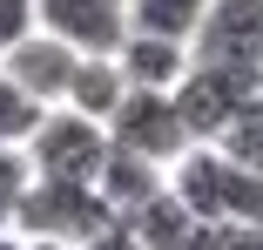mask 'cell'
Masks as SVG:
<instances>
[{
  "label": "cell",
  "mask_w": 263,
  "mask_h": 250,
  "mask_svg": "<svg viewBox=\"0 0 263 250\" xmlns=\"http://www.w3.org/2000/svg\"><path fill=\"white\" fill-rule=\"evenodd\" d=\"M0 250H27V237L21 230H0Z\"/></svg>",
  "instance_id": "19"
},
{
  "label": "cell",
  "mask_w": 263,
  "mask_h": 250,
  "mask_svg": "<svg viewBox=\"0 0 263 250\" xmlns=\"http://www.w3.org/2000/svg\"><path fill=\"white\" fill-rule=\"evenodd\" d=\"M0 68H7L41 109H61V102H68V81H74V68H81V55H74L68 41H54V34H34V41H21Z\"/></svg>",
  "instance_id": "7"
},
{
  "label": "cell",
  "mask_w": 263,
  "mask_h": 250,
  "mask_svg": "<svg viewBox=\"0 0 263 250\" xmlns=\"http://www.w3.org/2000/svg\"><path fill=\"white\" fill-rule=\"evenodd\" d=\"M196 61L263 75V0H209L196 27Z\"/></svg>",
  "instance_id": "5"
},
{
  "label": "cell",
  "mask_w": 263,
  "mask_h": 250,
  "mask_svg": "<svg viewBox=\"0 0 263 250\" xmlns=\"http://www.w3.org/2000/svg\"><path fill=\"white\" fill-rule=\"evenodd\" d=\"M256 95H263V75L196 61V68L182 75V88H176V109H182V122H189V135H196V142H223V129L256 102Z\"/></svg>",
  "instance_id": "4"
},
{
  "label": "cell",
  "mask_w": 263,
  "mask_h": 250,
  "mask_svg": "<svg viewBox=\"0 0 263 250\" xmlns=\"http://www.w3.org/2000/svg\"><path fill=\"white\" fill-rule=\"evenodd\" d=\"M209 14V0H128V27L135 34H169L196 47V27Z\"/></svg>",
  "instance_id": "12"
},
{
  "label": "cell",
  "mask_w": 263,
  "mask_h": 250,
  "mask_svg": "<svg viewBox=\"0 0 263 250\" xmlns=\"http://www.w3.org/2000/svg\"><path fill=\"white\" fill-rule=\"evenodd\" d=\"M41 34L68 41L74 55H122L128 27V0H41Z\"/></svg>",
  "instance_id": "6"
},
{
  "label": "cell",
  "mask_w": 263,
  "mask_h": 250,
  "mask_svg": "<svg viewBox=\"0 0 263 250\" xmlns=\"http://www.w3.org/2000/svg\"><path fill=\"white\" fill-rule=\"evenodd\" d=\"M115 61H122L128 88H162V95H176L182 75L196 68V47H189V41H169V34H128Z\"/></svg>",
  "instance_id": "8"
},
{
  "label": "cell",
  "mask_w": 263,
  "mask_h": 250,
  "mask_svg": "<svg viewBox=\"0 0 263 250\" xmlns=\"http://www.w3.org/2000/svg\"><path fill=\"white\" fill-rule=\"evenodd\" d=\"M108 223H122V217L108 210V196L95 183H47V176L27 183L21 217H14L21 237H54V243H95Z\"/></svg>",
  "instance_id": "1"
},
{
  "label": "cell",
  "mask_w": 263,
  "mask_h": 250,
  "mask_svg": "<svg viewBox=\"0 0 263 250\" xmlns=\"http://www.w3.org/2000/svg\"><path fill=\"white\" fill-rule=\"evenodd\" d=\"M216 149H223L230 163H250V169H263V95H256V102H250V109H243V115L223 129V142H216Z\"/></svg>",
  "instance_id": "14"
},
{
  "label": "cell",
  "mask_w": 263,
  "mask_h": 250,
  "mask_svg": "<svg viewBox=\"0 0 263 250\" xmlns=\"http://www.w3.org/2000/svg\"><path fill=\"white\" fill-rule=\"evenodd\" d=\"M108 142L128 149V156H142V163H162V169H176L196 149V135H189V122L176 109V95H162V88H128V102L108 122Z\"/></svg>",
  "instance_id": "3"
},
{
  "label": "cell",
  "mask_w": 263,
  "mask_h": 250,
  "mask_svg": "<svg viewBox=\"0 0 263 250\" xmlns=\"http://www.w3.org/2000/svg\"><path fill=\"white\" fill-rule=\"evenodd\" d=\"M81 250H142V237H135L128 223H108V230H101L95 243H81Z\"/></svg>",
  "instance_id": "17"
},
{
  "label": "cell",
  "mask_w": 263,
  "mask_h": 250,
  "mask_svg": "<svg viewBox=\"0 0 263 250\" xmlns=\"http://www.w3.org/2000/svg\"><path fill=\"white\" fill-rule=\"evenodd\" d=\"M108 122L95 115H74V109H47V122L34 129L27 142V163L34 176L47 183H101V169H108Z\"/></svg>",
  "instance_id": "2"
},
{
  "label": "cell",
  "mask_w": 263,
  "mask_h": 250,
  "mask_svg": "<svg viewBox=\"0 0 263 250\" xmlns=\"http://www.w3.org/2000/svg\"><path fill=\"white\" fill-rule=\"evenodd\" d=\"M122 223L142 237V250H189V237H196V223H202V217H189L182 196H176V189H162V196H148L142 210H128Z\"/></svg>",
  "instance_id": "11"
},
{
  "label": "cell",
  "mask_w": 263,
  "mask_h": 250,
  "mask_svg": "<svg viewBox=\"0 0 263 250\" xmlns=\"http://www.w3.org/2000/svg\"><path fill=\"white\" fill-rule=\"evenodd\" d=\"M41 34V0H0V61Z\"/></svg>",
  "instance_id": "16"
},
{
  "label": "cell",
  "mask_w": 263,
  "mask_h": 250,
  "mask_svg": "<svg viewBox=\"0 0 263 250\" xmlns=\"http://www.w3.org/2000/svg\"><path fill=\"white\" fill-rule=\"evenodd\" d=\"M95 189L108 196V210H115V217H128V210L148 203V196H162V189H169V169H162V163L128 156V149H108V169H101Z\"/></svg>",
  "instance_id": "10"
},
{
  "label": "cell",
  "mask_w": 263,
  "mask_h": 250,
  "mask_svg": "<svg viewBox=\"0 0 263 250\" xmlns=\"http://www.w3.org/2000/svg\"><path fill=\"white\" fill-rule=\"evenodd\" d=\"M27 250H81V243H54V237H27Z\"/></svg>",
  "instance_id": "18"
},
{
  "label": "cell",
  "mask_w": 263,
  "mask_h": 250,
  "mask_svg": "<svg viewBox=\"0 0 263 250\" xmlns=\"http://www.w3.org/2000/svg\"><path fill=\"white\" fill-rule=\"evenodd\" d=\"M122 102H128V75H122V61H115V55H81V68H74V81H68V102H61V109L95 115V122H115Z\"/></svg>",
  "instance_id": "9"
},
{
  "label": "cell",
  "mask_w": 263,
  "mask_h": 250,
  "mask_svg": "<svg viewBox=\"0 0 263 250\" xmlns=\"http://www.w3.org/2000/svg\"><path fill=\"white\" fill-rule=\"evenodd\" d=\"M41 122H47V109L34 102V95H27L7 68H0V149H27Z\"/></svg>",
  "instance_id": "13"
},
{
  "label": "cell",
  "mask_w": 263,
  "mask_h": 250,
  "mask_svg": "<svg viewBox=\"0 0 263 250\" xmlns=\"http://www.w3.org/2000/svg\"><path fill=\"white\" fill-rule=\"evenodd\" d=\"M27 183H34V163H27V149H0V230H14Z\"/></svg>",
  "instance_id": "15"
}]
</instances>
